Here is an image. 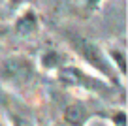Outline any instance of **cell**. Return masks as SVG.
Returning a JSON list of instances; mask_svg holds the SVG:
<instances>
[{
  "instance_id": "cell-8",
  "label": "cell",
  "mask_w": 128,
  "mask_h": 126,
  "mask_svg": "<svg viewBox=\"0 0 128 126\" xmlns=\"http://www.w3.org/2000/svg\"><path fill=\"white\" fill-rule=\"evenodd\" d=\"M12 2H23V0H12Z\"/></svg>"
},
{
  "instance_id": "cell-2",
  "label": "cell",
  "mask_w": 128,
  "mask_h": 126,
  "mask_svg": "<svg viewBox=\"0 0 128 126\" xmlns=\"http://www.w3.org/2000/svg\"><path fill=\"white\" fill-rule=\"evenodd\" d=\"M74 44H76V47L79 49V53L92 64V66L98 68L104 75H108L109 79L115 81V72H113L111 64L108 62V58L104 56V53H102V49L98 47V45L90 44L88 40H83V38H76V40H74Z\"/></svg>"
},
{
  "instance_id": "cell-5",
  "label": "cell",
  "mask_w": 128,
  "mask_h": 126,
  "mask_svg": "<svg viewBox=\"0 0 128 126\" xmlns=\"http://www.w3.org/2000/svg\"><path fill=\"white\" fill-rule=\"evenodd\" d=\"M113 58H117V62H119V70L124 74V70H126V68H124V58H122V55H120L119 51H113Z\"/></svg>"
},
{
  "instance_id": "cell-1",
  "label": "cell",
  "mask_w": 128,
  "mask_h": 126,
  "mask_svg": "<svg viewBox=\"0 0 128 126\" xmlns=\"http://www.w3.org/2000/svg\"><path fill=\"white\" fill-rule=\"evenodd\" d=\"M32 75V64L23 56H12L0 64V77L13 85H23Z\"/></svg>"
},
{
  "instance_id": "cell-7",
  "label": "cell",
  "mask_w": 128,
  "mask_h": 126,
  "mask_svg": "<svg viewBox=\"0 0 128 126\" xmlns=\"http://www.w3.org/2000/svg\"><path fill=\"white\" fill-rule=\"evenodd\" d=\"M96 2H98V0H88V6L92 8V6H96Z\"/></svg>"
},
{
  "instance_id": "cell-6",
  "label": "cell",
  "mask_w": 128,
  "mask_h": 126,
  "mask_svg": "<svg viewBox=\"0 0 128 126\" xmlns=\"http://www.w3.org/2000/svg\"><path fill=\"white\" fill-rule=\"evenodd\" d=\"M115 120H117V122H124V115H119V117H117Z\"/></svg>"
},
{
  "instance_id": "cell-3",
  "label": "cell",
  "mask_w": 128,
  "mask_h": 126,
  "mask_svg": "<svg viewBox=\"0 0 128 126\" xmlns=\"http://www.w3.org/2000/svg\"><path fill=\"white\" fill-rule=\"evenodd\" d=\"M64 118H66V122H70V124H81V122L85 120V107L81 106V104L70 106L68 109H66Z\"/></svg>"
},
{
  "instance_id": "cell-4",
  "label": "cell",
  "mask_w": 128,
  "mask_h": 126,
  "mask_svg": "<svg viewBox=\"0 0 128 126\" xmlns=\"http://www.w3.org/2000/svg\"><path fill=\"white\" fill-rule=\"evenodd\" d=\"M34 28H36V19H34V15H32V13H26V15L19 21V24H17V30L23 32V34L32 32Z\"/></svg>"
}]
</instances>
